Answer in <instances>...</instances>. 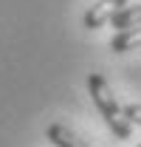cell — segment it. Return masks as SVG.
<instances>
[{
  "instance_id": "obj_4",
  "label": "cell",
  "mask_w": 141,
  "mask_h": 147,
  "mask_svg": "<svg viewBox=\"0 0 141 147\" xmlns=\"http://www.w3.org/2000/svg\"><path fill=\"white\" fill-rule=\"evenodd\" d=\"M107 23H110V26H116L119 31H124V28H133V26H141V3L119 9L113 17L107 20Z\"/></svg>"
},
{
  "instance_id": "obj_6",
  "label": "cell",
  "mask_w": 141,
  "mask_h": 147,
  "mask_svg": "<svg viewBox=\"0 0 141 147\" xmlns=\"http://www.w3.org/2000/svg\"><path fill=\"white\" fill-rule=\"evenodd\" d=\"M124 116H127L133 125H141V105H136V102H133V105H124Z\"/></svg>"
},
{
  "instance_id": "obj_7",
  "label": "cell",
  "mask_w": 141,
  "mask_h": 147,
  "mask_svg": "<svg viewBox=\"0 0 141 147\" xmlns=\"http://www.w3.org/2000/svg\"><path fill=\"white\" fill-rule=\"evenodd\" d=\"M138 147H141V144H138Z\"/></svg>"
},
{
  "instance_id": "obj_1",
  "label": "cell",
  "mask_w": 141,
  "mask_h": 147,
  "mask_svg": "<svg viewBox=\"0 0 141 147\" xmlns=\"http://www.w3.org/2000/svg\"><path fill=\"white\" fill-rule=\"evenodd\" d=\"M88 93L96 105V110H99V116L110 127V133L116 139H130L133 136V122L124 116V108L116 102V96H113V91H110V85L102 74H96V71L88 74Z\"/></svg>"
},
{
  "instance_id": "obj_5",
  "label": "cell",
  "mask_w": 141,
  "mask_h": 147,
  "mask_svg": "<svg viewBox=\"0 0 141 147\" xmlns=\"http://www.w3.org/2000/svg\"><path fill=\"white\" fill-rule=\"evenodd\" d=\"M45 136H48V142H51L54 147H88L85 142H79V139H76L68 127H62V125H48Z\"/></svg>"
},
{
  "instance_id": "obj_3",
  "label": "cell",
  "mask_w": 141,
  "mask_h": 147,
  "mask_svg": "<svg viewBox=\"0 0 141 147\" xmlns=\"http://www.w3.org/2000/svg\"><path fill=\"white\" fill-rule=\"evenodd\" d=\"M133 48H141V26H133V28H124L110 40V51L122 54V51H133Z\"/></svg>"
},
{
  "instance_id": "obj_2",
  "label": "cell",
  "mask_w": 141,
  "mask_h": 147,
  "mask_svg": "<svg viewBox=\"0 0 141 147\" xmlns=\"http://www.w3.org/2000/svg\"><path fill=\"white\" fill-rule=\"evenodd\" d=\"M124 6H127V0H96L82 14V23H85V28H99V26H105L107 20L113 17L119 9H124Z\"/></svg>"
}]
</instances>
